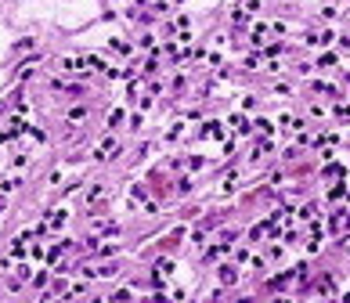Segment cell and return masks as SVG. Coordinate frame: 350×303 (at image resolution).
Instances as JSON below:
<instances>
[{
	"instance_id": "1",
	"label": "cell",
	"mask_w": 350,
	"mask_h": 303,
	"mask_svg": "<svg viewBox=\"0 0 350 303\" xmlns=\"http://www.w3.org/2000/svg\"><path fill=\"white\" fill-rule=\"evenodd\" d=\"M231 127H235V130H242V134L249 130V123H246V116H231Z\"/></svg>"
},
{
	"instance_id": "2",
	"label": "cell",
	"mask_w": 350,
	"mask_h": 303,
	"mask_svg": "<svg viewBox=\"0 0 350 303\" xmlns=\"http://www.w3.org/2000/svg\"><path fill=\"white\" fill-rule=\"evenodd\" d=\"M83 119H87L83 108H72V112H69V123H83Z\"/></svg>"
},
{
	"instance_id": "3",
	"label": "cell",
	"mask_w": 350,
	"mask_h": 303,
	"mask_svg": "<svg viewBox=\"0 0 350 303\" xmlns=\"http://www.w3.org/2000/svg\"><path fill=\"white\" fill-rule=\"evenodd\" d=\"M120 123H123V108H115L112 116H108V127H120Z\"/></svg>"
},
{
	"instance_id": "4",
	"label": "cell",
	"mask_w": 350,
	"mask_h": 303,
	"mask_svg": "<svg viewBox=\"0 0 350 303\" xmlns=\"http://www.w3.org/2000/svg\"><path fill=\"white\" fill-rule=\"evenodd\" d=\"M264 36H267V29H264V25H256V29H253V44H264Z\"/></svg>"
}]
</instances>
